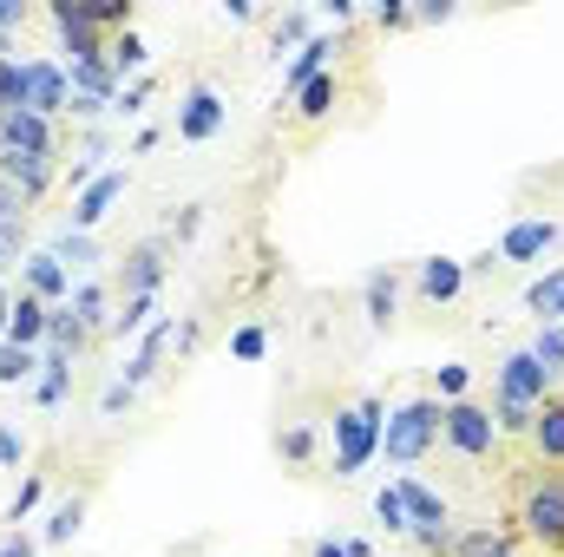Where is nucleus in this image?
<instances>
[{
	"instance_id": "nucleus-48",
	"label": "nucleus",
	"mask_w": 564,
	"mask_h": 557,
	"mask_svg": "<svg viewBox=\"0 0 564 557\" xmlns=\"http://www.w3.org/2000/svg\"><path fill=\"white\" fill-rule=\"evenodd\" d=\"M7 270H13V250H7V243H0V276H7Z\"/></svg>"
},
{
	"instance_id": "nucleus-12",
	"label": "nucleus",
	"mask_w": 564,
	"mask_h": 557,
	"mask_svg": "<svg viewBox=\"0 0 564 557\" xmlns=\"http://www.w3.org/2000/svg\"><path fill=\"white\" fill-rule=\"evenodd\" d=\"M525 459L539 466H558L564 472V387H552L532 414V433H525Z\"/></svg>"
},
{
	"instance_id": "nucleus-9",
	"label": "nucleus",
	"mask_w": 564,
	"mask_h": 557,
	"mask_svg": "<svg viewBox=\"0 0 564 557\" xmlns=\"http://www.w3.org/2000/svg\"><path fill=\"white\" fill-rule=\"evenodd\" d=\"M224 125H230V99H224L217 86H191L184 106H177V139L210 144V139H224Z\"/></svg>"
},
{
	"instance_id": "nucleus-42",
	"label": "nucleus",
	"mask_w": 564,
	"mask_h": 557,
	"mask_svg": "<svg viewBox=\"0 0 564 557\" xmlns=\"http://www.w3.org/2000/svg\"><path fill=\"white\" fill-rule=\"evenodd\" d=\"M26 20H33V7H26V0H0V40H7L13 26H26Z\"/></svg>"
},
{
	"instance_id": "nucleus-11",
	"label": "nucleus",
	"mask_w": 564,
	"mask_h": 557,
	"mask_svg": "<svg viewBox=\"0 0 564 557\" xmlns=\"http://www.w3.org/2000/svg\"><path fill=\"white\" fill-rule=\"evenodd\" d=\"M459 295H466V263L459 256H426L421 270H414V302H421L426 315L453 308Z\"/></svg>"
},
{
	"instance_id": "nucleus-22",
	"label": "nucleus",
	"mask_w": 564,
	"mask_h": 557,
	"mask_svg": "<svg viewBox=\"0 0 564 557\" xmlns=\"http://www.w3.org/2000/svg\"><path fill=\"white\" fill-rule=\"evenodd\" d=\"M46 321H53V308H46L40 295H26V288H20V295H13L7 341H13V348H40V341H46Z\"/></svg>"
},
{
	"instance_id": "nucleus-41",
	"label": "nucleus",
	"mask_w": 564,
	"mask_h": 557,
	"mask_svg": "<svg viewBox=\"0 0 564 557\" xmlns=\"http://www.w3.org/2000/svg\"><path fill=\"white\" fill-rule=\"evenodd\" d=\"M375 26H381V33H394V26H414V7H394V0H388V7H375Z\"/></svg>"
},
{
	"instance_id": "nucleus-14",
	"label": "nucleus",
	"mask_w": 564,
	"mask_h": 557,
	"mask_svg": "<svg viewBox=\"0 0 564 557\" xmlns=\"http://www.w3.org/2000/svg\"><path fill=\"white\" fill-rule=\"evenodd\" d=\"M0 177L26 197V204H40L53 184H59V157H33V151H0Z\"/></svg>"
},
{
	"instance_id": "nucleus-29",
	"label": "nucleus",
	"mask_w": 564,
	"mask_h": 557,
	"mask_svg": "<svg viewBox=\"0 0 564 557\" xmlns=\"http://www.w3.org/2000/svg\"><path fill=\"white\" fill-rule=\"evenodd\" d=\"M20 381H40V354H33V348L0 341V387H20Z\"/></svg>"
},
{
	"instance_id": "nucleus-31",
	"label": "nucleus",
	"mask_w": 564,
	"mask_h": 557,
	"mask_svg": "<svg viewBox=\"0 0 564 557\" xmlns=\"http://www.w3.org/2000/svg\"><path fill=\"white\" fill-rule=\"evenodd\" d=\"M270 46H276V53H289V46L302 53V46H308V13H302V7H289V13L270 20Z\"/></svg>"
},
{
	"instance_id": "nucleus-21",
	"label": "nucleus",
	"mask_w": 564,
	"mask_h": 557,
	"mask_svg": "<svg viewBox=\"0 0 564 557\" xmlns=\"http://www.w3.org/2000/svg\"><path fill=\"white\" fill-rule=\"evenodd\" d=\"M315 452H322L315 419H282V426H276V459L289 466V472H308V466H315Z\"/></svg>"
},
{
	"instance_id": "nucleus-27",
	"label": "nucleus",
	"mask_w": 564,
	"mask_h": 557,
	"mask_svg": "<svg viewBox=\"0 0 564 557\" xmlns=\"http://www.w3.org/2000/svg\"><path fill=\"white\" fill-rule=\"evenodd\" d=\"M532 354H539V368H545L552 381H564V321H539Z\"/></svg>"
},
{
	"instance_id": "nucleus-39",
	"label": "nucleus",
	"mask_w": 564,
	"mask_h": 557,
	"mask_svg": "<svg viewBox=\"0 0 564 557\" xmlns=\"http://www.w3.org/2000/svg\"><path fill=\"white\" fill-rule=\"evenodd\" d=\"M263 348H270V335H263V328H257V321H250V328H237V335H230V354H237V361H263Z\"/></svg>"
},
{
	"instance_id": "nucleus-37",
	"label": "nucleus",
	"mask_w": 564,
	"mask_h": 557,
	"mask_svg": "<svg viewBox=\"0 0 564 557\" xmlns=\"http://www.w3.org/2000/svg\"><path fill=\"white\" fill-rule=\"evenodd\" d=\"M40 499H46V472H26V479H20V492H13V505H7V518H13V525H20V518H33V505H40Z\"/></svg>"
},
{
	"instance_id": "nucleus-32",
	"label": "nucleus",
	"mask_w": 564,
	"mask_h": 557,
	"mask_svg": "<svg viewBox=\"0 0 564 557\" xmlns=\"http://www.w3.org/2000/svg\"><path fill=\"white\" fill-rule=\"evenodd\" d=\"M151 302H158V295H126V302L112 308V328H106V335H119V341H126V335H139L144 321H151Z\"/></svg>"
},
{
	"instance_id": "nucleus-10",
	"label": "nucleus",
	"mask_w": 564,
	"mask_h": 557,
	"mask_svg": "<svg viewBox=\"0 0 564 557\" xmlns=\"http://www.w3.org/2000/svg\"><path fill=\"white\" fill-rule=\"evenodd\" d=\"M46 20H53V33H59L66 66H79V59H99V53H106V33L79 13V0H53V7H46Z\"/></svg>"
},
{
	"instance_id": "nucleus-28",
	"label": "nucleus",
	"mask_w": 564,
	"mask_h": 557,
	"mask_svg": "<svg viewBox=\"0 0 564 557\" xmlns=\"http://www.w3.org/2000/svg\"><path fill=\"white\" fill-rule=\"evenodd\" d=\"M106 59H112V73L126 79V73H144V59H151V46H144L139 33H112V40H106Z\"/></svg>"
},
{
	"instance_id": "nucleus-20",
	"label": "nucleus",
	"mask_w": 564,
	"mask_h": 557,
	"mask_svg": "<svg viewBox=\"0 0 564 557\" xmlns=\"http://www.w3.org/2000/svg\"><path fill=\"white\" fill-rule=\"evenodd\" d=\"M0 151H33V157H59L53 119H40V112H7V119H0Z\"/></svg>"
},
{
	"instance_id": "nucleus-1",
	"label": "nucleus",
	"mask_w": 564,
	"mask_h": 557,
	"mask_svg": "<svg viewBox=\"0 0 564 557\" xmlns=\"http://www.w3.org/2000/svg\"><path fill=\"white\" fill-rule=\"evenodd\" d=\"M506 532L539 557H564V472L539 459H506Z\"/></svg>"
},
{
	"instance_id": "nucleus-36",
	"label": "nucleus",
	"mask_w": 564,
	"mask_h": 557,
	"mask_svg": "<svg viewBox=\"0 0 564 557\" xmlns=\"http://www.w3.org/2000/svg\"><path fill=\"white\" fill-rule=\"evenodd\" d=\"M532 414H539V407H519V401H492L499 439H525V433H532Z\"/></svg>"
},
{
	"instance_id": "nucleus-16",
	"label": "nucleus",
	"mask_w": 564,
	"mask_h": 557,
	"mask_svg": "<svg viewBox=\"0 0 564 557\" xmlns=\"http://www.w3.org/2000/svg\"><path fill=\"white\" fill-rule=\"evenodd\" d=\"M433 557H532V551H525L506 525H466V532H453Z\"/></svg>"
},
{
	"instance_id": "nucleus-24",
	"label": "nucleus",
	"mask_w": 564,
	"mask_h": 557,
	"mask_svg": "<svg viewBox=\"0 0 564 557\" xmlns=\"http://www.w3.org/2000/svg\"><path fill=\"white\" fill-rule=\"evenodd\" d=\"M66 308H73V321H79L86 335H106V328H112V315H106V308H112V295H106L99 282H79Z\"/></svg>"
},
{
	"instance_id": "nucleus-5",
	"label": "nucleus",
	"mask_w": 564,
	"mask_h": 557,
	"mask_svg": "<svg viewBox=\"0 0 564 557\" xmlns=\"http://www.w3.org/2000/svg\"><path fill=\"white\" fill-rule=\"evenodd\" d=\"M564 243V223L552 210H525V217H512L506 223V237H499V270H519V263H539V256H552Z\"/></svg>"
},
{
	"instance_id": "nucleus-7",
	"label": "nucleus",
	"mask_w": 564,
	"mask_h": 557,
	"mask_svg": "<svg viewBox=\"0 0 564 557\" xmlns=\"http://www.w3.org/2000/svg\"><path fill=\"white\" fill-rule=\"evenodd\" d=\"M73 106V86H66V66L59 59H20V112H40V119H59Z\"/></svg>"
},
{
	"instance_id": "nucleus-23",
	"label": "nucleus",
	"mask_w": 564,
	"mask_h": 557,
	"mask_svg": "<svg viewBox=\"0 0 564 557\" xmlns=\"http://www.w3.org/2000/svg\"><path fill=\"white\" fill-rule=\"evenodd\" d=\"M33 394H40V407H59V401L73 394V354L46 348V354H40V381H33Z\"/></svg>"
},
{
	"instance_id": "nucleus-43",
	"label": "nucleus",
	"mask_w": 564,
	"mask_h": 557,
	"mask_svg": "<svg viewBox=\"0 0 564 557\" xmlns=\"http://www.w3.org/2000/svg\"><path fill=\"white\" fill-rule=\"evenodd\" d=\"M20 459H26L20 433H13V426H0V466H13V472H20Z\"/></svg>"
},
{
	"instance_id": "nucleus-40",
	"label": "nucleus",
	"mask_w": 564,
	"mask_h": 557,
	"mask_svg": "<svg viewBox=\"0 0 564 557\" xmlns=\"http://www.w3.org/2000/svg\"><path fill=\"white\" fill-rule=\"evenodd\" d=\"M144 99H151V79H132V86L119 92V106H112V112H126V119H139V112H144Z\"/></svg>"
},
{
	"instance_id": "nucleus-45",
	"label": "nucleus",
	"mask_w": 564,
	"mask_h": 557,
	"mask_svg": "<svg viewBox=\"0 0 564 557\" xmlns=\"http://www.w3.org/2000/svg\"><path fill=\"white\" fill-rule=\"evenodd\" d=\"M0 557H40V538H26V532H13V538L0 545Z\"/></svg>"
},
{
	"instance_id": "nucleus-38",
	"label": "nucleus",
	"mask_w": 564,
	"mask_h": 557,
	"mask_svg": "<svg viewBox=\"0 0 564 557\" xmlns=\"http://www.w3.org/2000/svg\"><path fill=\"white\" fill-rule=\"evenodd\" d=\"M53 256H59L66 270H93V263H99V256H93V237H79V230H73V237H59V243H53Z\"/></svg>"
},
{
	"instance_id": "nucleus-19",
	"label": "nucleus",
	"mask_w": 564,
	"mask_h": 557,
	"mask_svg": "<svg viewBox=\"0 0 564 557\" xmlns=\"http://www.w3.org/2000/svg\"><path fill=\"white\" fill-rule=\"evenodd\" d=\"M401 288H408L401 270H375V276L361 282V308H368V328H375V335H388V328L401 321Z\"/></svg>"
},
{
	"instance_id": "nucleus-25",
	"label": "nucleus",
	"mask_w": 564,
	"mask_h": 557,
	"mask_svg": "<svg viewBox=\"0 0 564 557\" xmlns=\"http://www.w3.org/2000/svg\"><path fill=\"white\" fill-rule=\"evenodd\" d=\"M79 525H86V492H73V499H59V505L46 512L40 545H73V538H79Z\"/></svg>"
},
{
	"instance_id": "nucleus-4",
	"label": "nucleus",
	"mask_w": 564,
	"mask_h": 557,
	"mask_svg": "<svg viewBox=\"0 0 564 557\" xmlns=\"http://www.w3.org/2000/svg\"><path fill=\"white\" fill-rule=\"evenodd\" d=\"M440 401L433 394H414V401H401V407H388V426H381V452H388V466H421L440 452Z\"/></svg>"
},
{
	"instance_id": "nucleus-2",
	"label": "nucleus",
	"mask_w": 564,
	"mask_h": 557,
	"mask_svg": "<svg viewBox=\"0 0 564 557\" xmlns=\"http://www.w3.org/2000/svg\"><path fill=\"white\" fill-rule=\"evenodd\" d=\"M440 452L459 466V472H479V466H492L499 472V452H506V439H499V419L486 401H453L446 414H440Z\"/></svg>"
},
{
	"instance_id": "nucleus-49",
	"label": "nucleus",
	"mask_w": 564,
	"mask_h": 557,
	"mask_svg": "<svg viewBox=\"0 0 564 557\" xmlns=\"http://www.w3.org/2000/svg\"><path fill=\"white\" fill-rule=\"evenodd\" d=\"M545 321H564V295H558V302H552V315H545Z\"/></svg>"
},
{
	"instance_id": "nucleus-15",
	"label": "nucleus",
	"mask_w": 564,
	"mask_h": 557,
	"mask_svg": "<svg viewBox=\"0 0 564 557\" xmlns=\"http://www.w3.org/2000/svg\"><path fill=\"white\" fill-rule=\"evenodd\" d=\"M20 288H26V295H40L46 308H66V302H73V270H66L53 250H40V256H26V263H20Z\"/></svg>"
},
{
	"instance_id": "nucleus-17",
	"label": "nucleus",
	"mask_w": 564,
	"mask_h": 557,
	"mask_svg": "<svg viewBox=\"0 0 564 557\" xmlns=\"http://www.w3.org/2000/svg\"><path fill=\"white\" fill-rule=\"evenodd\" d=\"M341 53H348V46H341L335 33H308V46H302V53L289 59V73H282V92L295 99V92H302L308 79H322L328 66H341Z\"/></svg>"
},
{
	"instance_id": "nucleus-35",
	"label": "nucleus",
	"mask_w": 564,
	"mask_h": 557,
	"mask_svg": "<svg viewBox=\"0 0 564 557\" xmlns=\"http://www.w3.org/2000/svg\"><path fill=\"white\" fill-rule=\"evenodd\" d=\"M564 295V263H552V270H545V276L532 282V288H525V308H532V315H539V321H545V315H552V302H558Z\"/></svg>"
},
{
	"instance_id": "nucleus-34",
	"label": "nucleus",
	"mask_w": 564,
	"mask_h": 557,
	"mask_svg": "<svg viewBox=\"0 0 564 557\" xmlns=\"http://www.w3.org/2000/svg\"><path fill=\"white\" fill-rule=\"evenodd\" d=\"M375 518H381V532H388V538H408V532H414V525H408V505H401V492H394V485H381V492H375Z\"/></svg>"
},
{
	"instance_id": "nucleus-44",
	"label": "nucleus",
	"mask_w": 564,
	"mask_h": 557,
	"mask_svg": "<svg viewBox=\"0 0 564 557\" xmlns=\"http://www.w3.org/2000/svg\"><path fill=\"white\" fill-rule=\"evenodd\" d=\"M132 394H139V387H126V381H119V387H106V401H99V407H106V414H126V407H132Z\"/></svg>"
},
{
	"instance_id": "nucleus-33",
	"label": "nucleus",
	"mask_w": 564,
	"mask_h": 557,
	"mask_svg": "<svg viewBox=\"0 0 564 557\" xmlns=\"http://www.w3.org/2000/svg\"><path fill=\"white\" fill-rule=\"evenodd\" d=\"M466 387H473V368H466V361H446V368L433 374V401H440V407L466 401Z\"/></svg>"
},
{
	"instance_id": "nucleus-3",
	"label": "nucleus",
	"mask_w": 564,
	"mask_h": 557,
	"mask_svg": "<svg viewBox=\"0 0 564 557\" xmlns=\"http://www.w3.org/2000/svg\"><path fill=\"white\" fill-rule=\"evenodd\" d=\"M381 426H388L381 394H355L348 407H335V426H328V466H335V479H355L381 452Z\"/></svg>"
},
{
	"instance_id": "nucleus-30",
	"label": "nucleus",
	"mask_w": 564,
	"mask_h": 557,
	"mask_svg": "<svg viewBox=\"0 0 564 557\" xmlns=\"http://www.w3.org/2000/svg\"><path fill=\"white\" fill-rule=\"evenodd\" d=\"M93 335L73 321V308H53V321H46V348H59V354H79Z\"/></svg>"
},
{
	"instance_id": "nucleus-13",
	"label": "nucleus",
	"mask_w": 564,
	"mask_h": 557,
	"mask_svg": "<svg viewBox=\"0 0 564 557\" xmlns=\"http://www.w3.org/2000/svg\"><path fill=\"white\" fill-rule=\"evenodd\" d=\"M164 237H144V243H132L126 256H119V302L126 295H158V282H164Z\"/></svg>"
},
{
	"instance_id": "nucleus-26",
	"label": "nucleus",
	"mask_w": 564,
	"mask_h": 557,
	"mask_svg": "<svg viewBox=\"0 0 564 557\" xmlns=\"http://www.w3.org/2000/svg\"><path fill=\"white\" fill-rule=\"evenodd\" d=\"M171 341H177V328H164V321H158V328L144 335V348L126 361V387H144V381L158 374V361H164V348H171Z\"/></svg>"
},
{
	"instance_id": "nucleus-46",
	"label": "nucleus",
	"mask_w": 564,
	"mask_h": 557,
	"mask_svg": "<svg viewBox=\"0 0 564 557\" xmlns=\"http://www.w3.org/2000/svg\"><path fill=\"white\" fill-rule=\"evenodd\" d=\"M302 557H355V551H348V545H335V538H315Z\"/></svg>"
},
{
	"instance_id": "nucleus-47",
	"label": "nucleus",
	"mask_w": 564,
	"mask_h": 557,
	"mask_svg": "<svg viewBox=\"0 0 564 557\" xmlns=\"http://www.w3.org/2000/svg\"><path fill=\"white\" fill-rule=\"evenodd\" d=\"M7 321H13V288L0 282V341H7Z\"/></svg>"
},
{
	"instance_id": "nucleus-18",
	"label": "nucleus",
	"mask_w": 564,
	"mask_h": 557,
	"mask_svg": "<svg viewBox=\"0 0 564 557\" xmlns=\"http://www.w3.org/2000/svg\"><path fill=\"white\" fill-rule=\"evenodd\" d=\"M126 197V171H99L79 197H73V230L86 237V230H99L106 217H112V204Z\"/></svg>"
},
{
	"instance_id": "nucleus-6",
	"label": "nucleus",
	"mask_w": 564,
	"mask_h": 557,
	"mask_svg": "<svg viewBox=\"0 0 564 557\" xmlns=\"http://www.w3.org/2000/svg\"><path fill=\"white\" fill-rule=\"evenodd\" d=\"M341 99H348V79H341V66H328L322 79H308V86L289 99L282 132H289V139H308L315 125H328V119H335V106H341Z\"/></svg>"
},
{
	"instance_id": "nucleus-8",
	"label": "nucleus",
	"mask_w": 564,
	"mask_h": 557,
	"mask_svg": "<svg viewBox=\"0 0 564 557\" xmlns=\"http://www.w3.org/2000/svg\"><path fill=\"white\" fill-rule=\"evenodd\" d=\"M552 387H558V381L539 368V354H532V348H512V354L492 368V401H519V407H539Z\"/></svg>"
}]
</instances>
